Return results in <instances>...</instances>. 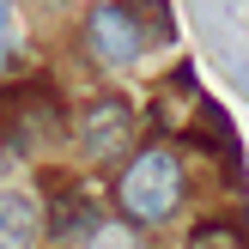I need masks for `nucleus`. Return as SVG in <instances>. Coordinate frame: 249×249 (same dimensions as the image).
<instances>
[{"mask_svg": "<svg viewBox=\"0 0 249 249\" xmlns=\"http://www.w3.org/2000/svg\"><path fill=\"white\" fill-rule=\"evenodd\" d=\"M182 195H189V170H182V158L170 146L134 152L122 164V177H116V207H122L128 225H164L182 207Z\"/></svg>", "mask_w": 249, "mask_h": 249, "instance_id": "f257e3e1", "label": "nucleus"}, {"mask_svg": "<svg viewBox=\"0 0 249 249\" xmlns=\"http://www.w3.org/2000/svg\"><path fill=\"white\" fill-rule=\"evenodd\" d=\"M85 49L97 67H134L146 55V18L122 0H97L85 18Z\"/></svg>", "mask_w": 249, "mask_h": 249, "instance_id": "f03ea898", "label": "nucleus"}, {"mask_svg": "<svg viewBox=\"0 0 249 249\" xmlns=\"http://www.w3.org/2000/svg\"><path fill=\"white\" fill-rule=\"evenodd\" d=\"M79 146L91 164H109V158H122L134 146V109L122 104V97H97L91 109L79 116Z\"/></svg>", "mask_w": 249, "mask_h": 249, "instance_id": "7ed1b4c3", "label": "nucleus"}, {"mask_svg": "<svg viewBox=\"0 0 249 249\" xmlns=\"http://www.w3.org/2000/svg\"><path fill=\"white\" fill-rule=\"evenodd\" d=\"M36 237H43V207L6 189L0 195V249H36Z\"/></svg>", "mask_w": 249, "mask_h": 249, "instance_id": "20e7f679", "label": "nucleus"}, {"mask_svg": "<svg viewBox=\"0 0 249 249\" xmlns=\"http://www.w3.org/2000/svg\"><path fill=\"white\" fill-rule=\"evenodd\" d=\"M104 225V213H97L91 201H85V195H61L55 207H49V237H91V231Z\"/></svg>", "mask_w": 249, "mask_h": 249, "instance_id": "39448f33", "label": "nucleus"}, {"mask_svg": "<svg viewBox=\"0 0 249 249\" xmlns=\"http://www.w3.org/2000/svg\"><path fill=\"white\" fill-rule=\"evenodd\" d=\"M189 249H249V231L243 219H201L189 231Z\"/></svg>", "mask_w": 249, "mask_h": 249, "instance_id": "423d86ee", "label": "nucleus"}, {"mask_svg": "<svg viewBox=\"0 0 249 249\" xmlns=\"http://www.w3.org/2000/svg\"><path fill=\"white\" fill-rule=\"evenodd\" d=\"M85 249H140V231H134L128 219H104V225L85 237Z\"/></svg>", "mask_w": 249, "mask_h": 249, "instance_id": "0eeeda50", "label": "nucleus"}, {"mask_svg": "<svg viewBox=\"0 0 249 249\" xmlns=\"http://www.w3.org/2000/svg\"><path fill=\"white\" fill-rule=\"evenodd\" d=\"M6 24H12V0H0V49H6Z\"/></svg>", "mask_w": 249, "mask_h": 249, "instance_id": "6e6552de", "label": "nucleus"}]
</instances>
